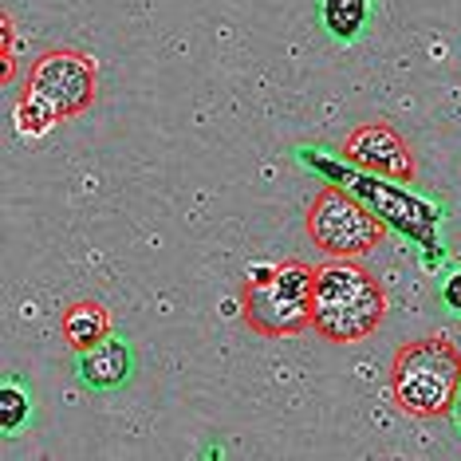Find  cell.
<instances>
[{
	"label": "cell",
	"mask_w": 461,
	"mask_h": 461,
	"mask_svg": "<svg viewBox=\"0 0 461 461\" xmlns=\"http://www.w3.org/2000/svg\"><path fill=\"white\" fill-rule=\"evenodd\" d=\"M308 237L328 257H366L383 245V221L339 185H323L308 209Z\"/></svg>",
	"instance_id": "cell-6"
},
{
	"label": "cell",
	"mask_w": 461,
	"mask_h": 461,
	"mask_svg": "<svg viewBox=\"0 0 461 461\" xmlns=\"http://www.w3.org/2000/svg\"><path fill=\"white\" fill-rule=\"evenodd\" d=\"M59 328H64V339L76 355L91 351L95 343H103L111 335V312L103 308L99 300H79L64 312V323H59Z\"/></svg>",
	"instance_id": "cell-9"
},
{
	"label": "cell",
	"mask_w": 461,
	"mask_h": 461,
	"mask_svg": "<svg viewBox=\"0 0 461 461\" xmlns=\"http://www.w3.org/2000/svg\"><path fill=\"white\" fill-rule=\"evenodd\" d=\"M28 411H32V402H28L24 386H16V383L0 386V429H5V434H16V429L28 422Z\"/></svg>",
	"instance_id": "cell-11"
},
{
	"label": "cell",
	"mask_w": 461,
	"mask_h": 461,
	"mask_svg": "<svg viewBox=\"0 0 461 461\" xmlns=\"http://www.w3.org/2000/svg\"><path fill=\"white\" fill-rule=\"evenodd\" d=\"M131 366H134L131 348L122 339H114V335H107V339L95 343L91 351H79L76 371H79V379L87 386H95V391H111V386L131 379Z\"/></svg>",
	"instance_id": "cell-8"
},
{
	"label": "cell",
	"mask_w": 461,
	"mask_h": 461,
	"mask_svg": "<svg viewBox=\"0 0 461 461\" xmlns=\"http://www.w3.org/2000/svg\"><path fill=\"white\" fill-rule=\"evenodd\" d=\"M312 285L316 268L303 260L253 265L240 285V312L257 335H300L312 328Z\"/></svg>",
	"instance_id": "cell-4"
},
{
	"label": "cell",
	"mask_w": 461,
	"mask_h": 461,
	"mask_svg": "<svg viewBox=\"0 0 461 461\" xmlns=\"http://www.w3.org/2000/svg\"><path fill=\"white\" fill-rule=\"evenodd\" d=\"M457 418H461V391H457Z\"/></svg>",
	"instance_id": "cell-13"
},
{
	"label": "cell",
	"mask_w": 461,
	"mask_h": 461,
	"mask_svg": "<svg viewBox=\"0 0 461 461\" xmlns=\"http://www.w3.org/2000/svg\"><path fill=\"white\" fill-rule=\"evenodd\" d=\"M442 303L449 312H461V272H454V276L442 285Z\"/></svg>",
	"instance_id": "cell-12"
},
{
	"label": "cell",
	"mask_w": 461,
	"mask_h": 461,
	"mask_svg": "<svg viewBox=\"0 0 461 461\" xmlns=\"http://www.w3.org/2000/svg\"><path fill=\"white\" fill-rule=\"evenodd\" d=\"M303 158L316 166V170L328 177V182H335L339 190H348L351 197H359V202L371 209L379 221L402 229L411 240H418L426 253L438 245V209L429 205V202H422V197H414L406 185H398V182H375L371 170H366V174H351V170H343V166H335V162H323L320 154H303ZM426 265L434 268V253L426 257Z\"/></svg>",
	"instance_id": "cell-5"
},
{
	"label": "cell",
	"mask_w": 461,
	"mask_h": 461,
	"mask_svg": "<svg viewBox=\"0 0 461 461\" xmlns=\"http://www.w3.org/2000/svg\"><path fill=\"white\" fill-rule=\"evenodd\" d=\"M323 24L335 40H355L366 24V0H323Z\"/></svg>",
	"instance_id": "cell-10"
},
{
	"label": "cell",
	"mask_w": 461,
	"mask_h": 461,
	"mask_svg": "<svg viewBox=\"0 0 461 461\" xmlns=\"http://www.w3.org/2000/svg\"><path fill=\"white\" fill-rule=\"evenodd\" d=\"M461 391V351L446 335L402 343L391 363L394 406L414 418H442L457 406Z\"/></svg>",
	"instance_id": "cell-3"
},
{
	"label": "cell",
	"mask_w": 461,
	"mask_h": 461,
	"mask_svg": "<svg viewBox=\"0 0 461 461\" xmlns=\"http://www.w3.org/2000/svg\"><path fill=\"white\" fill-rule=\"evenodd\" d=\"M386 292L355 257H328L312 285V331L328 343H363L383 328Z\"/></svg>",
	"instance_id": "cell-1"
},
{
	"label": "cell",
	"mask_w": 461,
	"mask_h": 461,
	"mask_svg": "<svg viewBox=\"0 0 461 461\" xmlns=\"http://www.w3.org/2000/svg\"><path fill=\"white\" fill-rule=\"evenodd\" d=\"M99 95V64L79 48H56L40 56L16 99V131L24 139L44 134L64 119H76Z\"/></svg>",
	"instance_id": "cell-2"
},
{
	"label": "cell",
	"mask_w": 461,
	"mask_h": 461,
	"mask_svg": "<svg viewBox=\"0 0 461 461\" xmlns=\"http://www.w3.org/2000/svg\"><path fill=\"white\" fill-rule=\"evenodd\" d=\"M343 158L371 170L375 177H391V182H414L418 162L406 139L386 122H363L343 142Z\"/></svg>",
	"instance_id": "cell-7"
}]
</instances>
